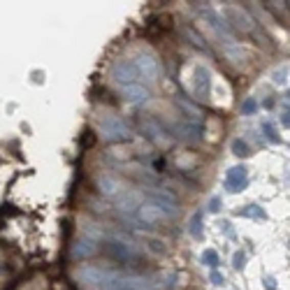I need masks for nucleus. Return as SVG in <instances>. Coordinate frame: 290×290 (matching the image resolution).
<instances>
[{
	"instance_id": "obj_1",
	"label": "nucleus",
	"mask_w": 290,
	"mask_h": 290,
	"mask_svg": "<svg viewBox=\"0 0 290 290\" xmlns=\"http://www.w3.org/2000/svg\"><path fill=\"white\" fill-rule=\"evenodd\" d=\"M98 135H100V140H105V142L119 144V142L132 140L135 130H132L130 123H128L125 119L111 114V116H105V119L100 121V125H98Z\"/></svg>"
},
{
	"instance_id": "obj_2",
	"label": "nucleus",
	"mask_w": 290,
	"mask_h": 290,
	"mask_svg": "<svg viewBox=\"0 0 290 290\" xmlns=\"http://www.w3.org/2000/svg\"><path fill=\"white\" fill-rule=\"evenodd\" d=\"M119 276V272L105 270V267H93V265H84L75 272V279L84 285H91V288L105 290L114 283V279Z\"/></svg>"
},
{
	"instance_id": "obj_3",
	"label": "nucleus",
	"mask_w": 290,
	"mask_h": 290,
	"mask_svg": "<svg viewBox=\"0 0 290 290\" xmlns=\"http://www.w3.org/2000/svg\"><path fill=\"white\" fill-rule=\"evenodd\" d=\"M130 63L137 72V79H146L149 84H155V81H160V77H163V65H160L158 56L149 54V51H140Z\"/></svg>"
},
{
	"instance_id": "obj_4",
	"label": "nucleus",
	"mask_w": 290,
	"mask_h": 290,
	"mask_svg": "<svg viewBox=\"0 0 290 290\" xmlns=\"http://www.w3.org/2000/svg\"><path fill=\"white\" fill-rule=\"evenodd\" d=\"M142 132L146 135V140L153 142V144L160 146V149H167V146H172L170 130H167L165 125H163V121H158L155 116L142 121Z\"/></svg>"
},
{
	"instance_id": "obj_5",
	"label": "nucleus",
	"mask_w": 290,
	"mask_h": 290,
	"mask_svg": "<svg viewBox=\"0 0 290 290\" xmlns=\"http://www.w3.org/2000/svg\"><path fill=\"white\" fill-rule=\"evenodd\" d=\"M135 218L140 225H155V223H163V220L170 218V216H167V211L163 209V207L155 205V202L144 200L140 207H137Z\"/></svg>"
},
{
	"instance_id": "obj_6",
	"label": "nucleus",
	"mask_w": 290,
	"mask_h": 290,
	"mask_svg": "<svg viewBox=\"0 0 290 290\" xmlns=\"http://www.w3.org/2000/svg\"><path fill=\"white\" fill-rule=\"evenodd\" d=\"M95 186H98V190H100L105 197H114V200L125 190L123 181L116 174H111V172H102V174L95 179Z\"/></svg>"
},
{
	"instance_id": "obj_7",
	"label": "nucleus",
	"mask_w": 290,
	"mask_h": 290,
	"mask_svg": "<svg viewBox=\"0 0 290 290\" xmlns=\"http://www.w3.org/2000/svg\"><path fill=\"white\" fill-rule=\"evenodd\" d=\"M111 79L123 88V86H130V84H137V72L132 68L130 60H116L111 65Z\"/></svg>"
},
{
	"instance_id": "obj_8",
	"label": "nucleus",
	"mask_w": 290,
	"mask_h": 290,
	"mask_svg": "<svg viewBox=\"0 0 290 290\" xmlns=\"http://www.w3.org/2000/svg\"><path fill=\"white\" fill-rule=\"evenodd\" d=\"M149 200L155 202L158 207H163V209L167 211V216L176 214V209H179L176 195L172 193V190H165V188H153V190H149Z\"/></svg>"
},
{
	"instance_id": "obj_9",
	"label": "nucleus",
	"mask_w": 290,
	"mask_h": 290,
	"mask_svg": "<svg viewBox=\"0 0 290 290\" xmlns=\"http://www.w3.org/2000/svg\"><path fill=\"white\" fill-rule=\"evenodd\" d=\"M142 205V193L137 188H125L119 197H116V209L123 211V214H135L137 207Z\"/></svg>"
},
{
	"instance_id": "obj_10",
	"label": "nucleus",
	"mask_w": 290,
	"mask_h": 290,
	"mask_svg": "<svg viewBox=\"0 0 290 290\" xmlns=\"http://www.w3.org/2000/svg\"><path fill=\"white\" fill-rule=\"evenodd\" d=\"M121 93H123V98L130 105H135V107H144L146 102L151 100V93H149V88H146L144 84H130V86H123L121 88Z\"/></svg>"
},
{
	"instance_id": "obj_11",
	"label": "nucleus",
	"mask_w": 290,
	"mask_h": 290,
	"mask_svg": "<svg viewBox=\"0 0 290 290\" xmlns=\"http://www.w3.org/2000/svg\"><path fill=\"white\" fill-rule=\"evenodd\" d=\"M246 184H249V172H246L244 167H232V170H228V174H225V186H228L230 193H241V190L246 188Z\"/></svg>"
},
{
	"instance_id": "obj_12",
	"label": "nucleus",
	"mask_w": 290,
	"mask_h": 290,
	"mask_svg": "<svg viewBox=\"0 0 290 290\" xmlns=\"http://www.w3.org/2000/svg\"><path fill=\"white\" fill-rule=\"evenodd\" d=\"M95 253H98V241L86 239V237H79L75 241V246H72V258L75 260H88Z\"/></svg>"
},
{
	"instance_id": "obj_13",
	"label": "nucleus",
	"mask_w": 290,
	"mask_h": 290,
	"mask_svg": "<svg viewBox=\"0 0 290 290\" xmlns=\"http://www.w3.org/2000/svg\"><path fill=\"white\" fill-rule=\"evenodd\" d=\"M195 95L197 98H202V100H207L209 98V91H211V75H209V70L207 68H202V65H197L195 70Z\"/></svg>"
},
{
	"instance_id": "obj_14",
	"label": "nucleus",
	"mask_w": 290,
	"mask_h": 290,
	"mask_svg": "<svg viewBox=\"0 0 290 290\" xmlns=\"http://www.w3.org/2000/svg\"><path fill=\"white\" fill-rule=\"evenodd\" d=\"M190 235H193V239H202V237H205V230H202V214H200V211L190 218Z\"/></svg>"
},
{
	"instance_id": "obj_15",
	"label": "nucleus",
	"mask_w": 290,
	"mask_h": 290,
	"mask_svg": "<svg viewBox=\"0 0 290 290\" xmlns=\"http://www.w3.org/2000/svg\"><path fill=\"white\" fill-rule=\"evenodd\" d=\"M232 151H235L239 158H244V155H249L251 153V149H249V144H246L244 140H232Z\"/></svg>"
},
{
	"instance_id": "obj_16",
	"label": "nucleus",
	"mask_w": 290,
	"mask_h": 290,
	"mask_svg": "<svg viewBox=\"0 0 290 290\" xmlns=\"http://www.w3.org/2000/svg\"><path fill=\"white\" fill-rule=\"evenodd\" d=\"M202 260H205V265L209 267V270H216V267H218V255H216L214 251H205Z\"/></svg>"
},
{
	"instance_id": "obj_17",
	"label": "nucleus",
	"mask_w": 290,
	"mask_h": 290,
	"mask_svg": "<svg viewBox=\"0 0 290 290\" xmlns=\"http://www.w3.org/2000/svg\"><path fill=\"white\" fill-rule=\"evenodd\" d=\"M262 132H265V137H270V142H279V135H276V130H274V125L272 123H265L262 125Z\"/></svg>"
},
{
	"instance_id": "obj_18",
	"label": "nucleus",
	"mask_w": 290,
	"mask_h": 290,
	"mask_svg": "<svg viewBox=\"0 0 290 290\" xmlns=\"http://www.w3.org/2000/svg\"><path fill=\"white\" fill-rule=\"evenodd\" d=\"M274 81H276V84H279V86H283L285 81H288V68H285V65L281 68V70L274 75Z\"/></svg>"
},
{
	"instance_id": "obj_19",
	"label": "nucleus",
	"mask_w": 290,
	"mask_h": 290,
	"mask_svg": "<svg viewBox=\"0 0 290 290\" xmlns=\"http://www.w3.org/2000/svg\"><path fill=\"white\" fill-rule=\"evenodd\" d=\"M244 111H246V114H253V111H255V100H246L244 102Z\"/></svg>"
},
{
	"instance_id": "obj_20",
	"label": "nucleus",
	"mask_w": 290,
	"mask_h": 290,
	"mask_svg": "<svg viewBox=\"0 0 290 290\" xmlns=\"http://www.w3.org/2000/svg\"><path fill=\"white\" fill-rule=\"evenodd\" d=\"M209 209L211 211H220V197H214V200L209 202Z\"/></svg>"
},
{
	"instance_id": "obj_21",
	"label": "nucleus",
	"mask_w": 290,
	"mask_h": 290,
	"mask_svg": "<svg viewBox=\"0 0 290 290\" xmlns=\"http://www.w3.org/2000/svg\"><path fill=\"white\" fill-rule=\"evenodd\" d=\"M241 262H244V253H237L235 255V267H237V270H241V267H244Z\"/></svg>"
}]
</instances>
